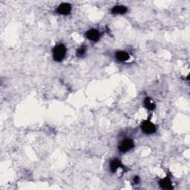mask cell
Wrapping results in <instances>:
<instances>
[{"instance_id":"6da1fadb","label":"cell","mask_w":190,"mask_h":190,"mask_svg":"<svg viewBox=\"0 0 190 190\" xmlns=\"http://www.w3.org/2000/svg\"><path fill=\"white\" fill-rule=\"evenodd\" d=\"M66 50L65 46L62 44H59L57 45L53 49V60L57 62H61L64 60L66 55Z\"/></svg>"},{"instance_id":"7a4b0ae2","label":"cell","mask_w":190,"mask_h":190,"mask_svg":"<svg viewBox=\"0 0 190 190\" xmlns=\"http://www.w3.org/2000/svg\"><path fill=\"white\" fill-rule=\"evenodd\" d=\"M134 147V142L132 139H125L121 142L118 146V149L120 152L125 153L129 152Z\"/></svg>"},{"instance_id":"3957f363","label":"cell","mask_w":190,"mask_h":190,"mask_svg":"<svg viewBox=\"0 0 190 190\" xmlns=\"http://www.w3.org/2000/svg\"><path fill=\"white\" fill-rule=\"evenodd\" d=\"M141 129L146 134H151L156 132V127L152 122L149 120H146L142 123Z\"/></svg>"},{"instance_id":"277c9868","label":"cell","mask_w":190,"mask_h":190,"mask_svg":"<svg viewBox=\"0 0 190 190\" xmlns=\"http://www.w3.org/2000/svg\"><path fill=\"white\" fill-rule=\"evenodd\" d=\"M56 11L59 14H61V15H69L71 11V6L69 3H62L57 7Z\"/></svg>"},{"instance_id":"5b68a950","label":"cell","mask_w":190,"mask_h":190,"mask_svg":"<svg viewBox=\"0 0 190 190\" xmlns=\"http://www.w3.org/2000/svg\"><path fill=\"white\" fill-rule=\"evenodd\" d=\"M86 36L91 41L97 42L98 41L99 37H100V34H99V31L96 30V29H91V30L87 31Z\"/></svg>"},{"instance_id":"8992f818","label":"cell","mask_w":190,"mask_h":190,"mask_svg":"<svg viewBox=\"0 0 190 190\" xmlns=\"http://www.w3.org/2000/svg\"><path fill=\"white\" fill-rule=\"evenodd\" d=\"M128 9L123 5H116L112 9V13L114 14H124L127 12Z\"/></svg>"},{"instance_id":"52a82bcc","label":"cell","mask_w":190,"mask_h":190,"mask_svg":"<svg viewBox=\"0 0 190 190\" xmlns=\"http://www.w3.org/2000/svg\"><path fill=\"white\" fill-rule=\"evenodd\" d=\"M160 186L163 189H171L172 188V186H171V180H169V178H165L162 180H160L159 182Z\"/></svg>"},{"instance_id":"ba28073f","label":"cell","mask_w":190,"mask_h":190,"mask_svg":"<svg viewBox=\"0 0 190 190\" xmlns=\"http://www.w3.org/2000/svg\"><path fill=\"white\" fill-rule=\"evenodd\" d=\"M122 167V163L120 160L114 159L110 162V169L112 172L116 171L120 167Z\"/></svg>"},{"instance_id":"9c48e42d","label":"cell","mask_w":190,"mask_h":190,"mask_svg":"<svg viewBox=\"0 0 190 190\" xmlns=\"http://www.w3.org/2000/svg\"><path fill=\"white\" fill-rule=\"evenodd\" d=\"M116 58L117 60L119 61H121V62H125V61L128 60L129 59V55L127 52H125V51H118V52L116 53L115 55Z\"/></svg>"},{"instance_id":"30bf717a","label":"cell","mask_w":190,"mask_h":190,"mask_svg":"<svg viewBox=\"0 0 190 190\" xmlns=\"http://www.w3.org/2000/svg\"><path fill=\"white\" fill-rule=\"evenodd\" d=\"M144 106L146 108H148L149 110H153L155 108V104L153 102L152 99H151L149 97L146 98L144 99Z\"/></svg>"},{"instance_id":"8fae6325","label":"cell","mask_w":190,"mask_h":190,"mask_svg":"<svg viewBox=\"0 0 190 190\" xmlns=\"http://www.w3.org/2000/svg\"><path fill=\"white\" fill-rule=\"evenodd\" d=\"M86 48L85 47V46H82V47L79 48L77 51V56L79 57H82L85 53H86Z\"/></svg>"},{"instance_id":"7c38bea8","label":"cell","mask_w":190,"mask_h":190,"mask_svg":"<svg viewBox=\"0 0 190 190\" xmlns=\"http://www.w3.org/2000/svg\"><path fill=\"white\" fill-rule=\"evenodd\" d=\"M134 181L135 184H137V183L139 182V178H138V177H135L134 179Z\"/></svg>"}]
</instances>
